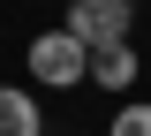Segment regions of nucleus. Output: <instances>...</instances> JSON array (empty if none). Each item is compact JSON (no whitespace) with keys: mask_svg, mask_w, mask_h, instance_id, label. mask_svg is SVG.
<instances>
[{"mask_svg":"<svg viewBox=\"0 0 151 136\" xmlns=\"http://www.w3.org/2000/svg\"><path fill=\"white\" fill-rule=\"evenodd\" d=\"M0 136H45L38 98H30V91H15V83H0Z\"/></svg>","mask_w":151,"mask_h":136,"instance_id":"4","label":"nucleus"},{"mask_svg":"<svg viewBox=\"0 0 151 136\" xmlns=\"http://www.w3.org/2000/svg\"><path fill=\"white\" fill-rule=\"evenodd\" d=\"M136 68H144L136 45H98V53H91V83H98V91H136Z\"/></svg>","mask_w":151,"mask_h":136,"instance_id":"3","label":"nucleus"},{"mask_svg":"<svg viewBox=\"0 0 151 136\" xmlns=\"http://www.w3.org/2000/svg\"><path fill=\"white\" fill-rule=\"evenodd\" d=\"M23 68H30V83H45V91H76V83L91 76V45L76 38V30H38L30 53H23Z\"/></svg>","mask_w":151,"mask_h":136,"instance_id":"1","label":"nucleus"},{"mask_svg":"<svg viewBox=\"0 0 151 136\" xmlns=\"http://www.w3.org/2000/svg\"><path fill=\"white\" fill-rule=\"evenodd\" d=\"M106 136H151V98H129V106L106 121Z\"/></svg>","mask_w":151,"mask_h":136,"instance_id":"5","label":"nucleus"},{"mask_svg":"<svg viewBox=\"0 0 151 136\" xmlns=\"http://www.w3.org/2000/svg\"><path fill=\"white\" fill-rule=\"evenodd\" d=\"M60 30H76V38L91 45H129V30H136V0H68V23Z\"/></svg>","mask_w":151,"mask_h":136,"instance_id":"2","label":"nucleus"}]
</instances>
